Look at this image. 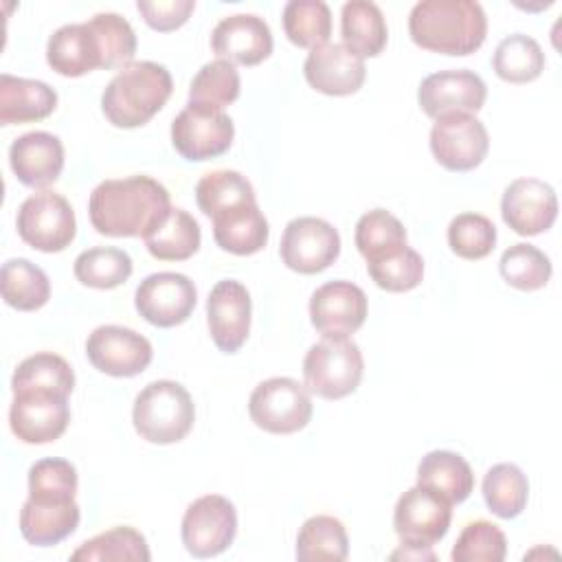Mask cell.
<instances>
[{
	"mask_svg": "<svg viewBox=\"0 0 562 562\" xmlns=\"http://www.w3.org/2000/svg\"><path fill=\"white\" fill-rule=\"evenodd\" d=\"M48 66L64 77H81L103 68V48L90 22L59 26L46 44Z\"/></svg>",
	"mask_w": 562,
	"mask_h": 562,
	"instance_id": "obj_23",
	"label": "cell"
},
{
	"mask_svg": "<svg viewBox=\"0 0 562 562\" xmlns=\"http://www.w3.org/2000/svg\"><path fill=\"white\" fill-rule=\"evenodd\" d=\"M169 211V191L149 176L103 180L88 200L90 222L105 237H145Z\"/></svg>",
	"mask_w": 562,
	"mask_h": 562,
	"instance_id": "obj_1",
	"label": "cell"
},
{
	"mask_svg": "<svg viewBox=\"0 0 562 562\" xmlns=\"http://www.w3.org/2000/svg\"><path fill=\"white\" fill-rule=\"evenodd\" d=\"M0 290L4 303L13 310L35 312L46 305L50 296V281L40 266L18 257L2 263Z\"/></svg>",
	"mask_w": 562,
	"mask_h": 562,
	"instance_id": "obj_30",
	"label": "cell"
},
{
	"mask_svg": "<svg viewBox=\"0 0 562 562\" xmlns=\"http://www.w3.org/2000/svg\"><path fill=\"white\" fill-rule=\"evenodd\" d=\"M151 558L147 540L134 527H114L108 529L86 542H81L70 560L75 562H125V560H140L147 562Z\"/></svg>",
	"mask_w": 562,
	"mask_h": 562,
	"instance_id": "obj_34",
	"label": "cell"
},
{
	"mask_svg": "<svg viewBox=\"0 0 562 562\" xmlns=\"http://www.w3.org/2000/svg\"><path fill=\"white\" fill-rule=\"evenodd\" d=\"M75 389V371L70 364L50 351H40L24 358L11 378V391H46L70 395Z\"/></svg>",
	"mask_w": 562,
	"mask_h": 562,
	"instance_id": "obj_31",
	"label": "cell"
},
{
	"mask_svg": "<svg viewBox=\"0 0 562 562\" xmlns=\"http://www.w3.org/2000/svg\"><path fill=\"white\" fill-rule=\"evenodd\" d=\"M303 75L307 83L329 97H347L362 88L367 68L364 59L345 44H323L310 50Z\"/></svg>",
	"mask_w": 562,
	"mask_h": 562,
	"instance_id": "obj_21",
	"label": "cell"
},
{
	"mask_svg": "<svg viewBox=\"0 0 562 562\" xmlns=\"http://www.w3.org/2000/svg\"><path fill=\"white\" fill-rule=\"evenodd\" d=\"M145 248L160 261H184L200 248V224L184 209H173L143 237Z\"/></svg>",
	"mask_w": 562,
	"mask_h": 562,
	"instance_id": "obj_28",
	"label": "cell"
},
{
	"mask_svg": "<svg viewBox=\"0 0 562 562\" xmlns=\"http://www.w3.org/2000/svg\"><path fill=\"white\" fill-rule=\"evenodd\" d=\"M79 518L81 512L75 501L26 498L20 509V533L29 544L53 547L75 533Z\"/></svg>",
	"mask_w": 562,
	"mask_h": 562,
	"instance_id": "obj_24",
	"label": "cell"
},
{
	"mask_svg": "<svg viewBox=\"0 0 562 562\" xmlns=\"http://www.w3.org/2000/svg\"><path fill=\"white\" fill-rule=\"evenodd\" d=\"M279 252L290 270L316 274L338 259L340 235L327 220L312 215L294 217L283 231Z\"/></svg>",
	"mask_w": 562,
	"mask_h": 562,
	"instance_id": "obj_11",
	"label": "cell"
},
{
	"mask_svg": "<svg viewBox=\"0 0 562 562\" xmlns=\"http://www.w3.org/2000/svg\"><path fill=\"white\" fill-rule=\"evenodd\" d=\"M138 13L154 31L169 33L180 29L195 9L193 0H138Z\"/></svg>",
	"mask_w": 562,
	"mask_h": 562,
	"instance_id": "obj_47",
	"label": "cell"
},
{
	"mask_svg": "<svg viewBox=\"0 0 562 562\" xmlns=\"http://www.w3.org/2000/svg\"><path fill=\"white\" fill-rule=\"evenodd\" d=\"M195 202L206 217H215L228 209L257 202V198L246 176L233 169H217L198 180Z\"/></svg>",
	"mask_w": 562,
	"mask_h": 562,
	"instance_id": "obj_32",
	"label": "cell"
},
{
	"mask_svg": "<svg viewBox=\"0 0 562 562\" xmlns=\"http://www.w3.org/2000/svg\"><path fill=\"white\" fill-rule=\"evenodd\" d=\"M18 235L24 244L42 252H61L77 235V220L70 202L55 191L29 195L15 217Z\"/></svg>",
	"mask_w": 562,
	"mask_h": 562,
	"instance_id": "obj_7",
	"label": "cell"
},
{
	"mask_svg": "<svg viewBox=\"0 0 562 562\" xmlns=\"http://www.w3.org/2000/svg\"><path fill=\"white\" fill-rule=\"evenodd\" d=\"M70 422L68 395L46 391L13 393L9 408L11 432L24 443H50L59 439Z\"/></svg>",
	"mask_w": 562,
	"mask_h": 562,
	"instance_id": "obj_13",
	"label": "cell"
},
{
	"mask_svg": "<svg viewBox=\"0 0 562 562\" xmlns=\"http://www.w3.org/2000/svg\"><path fill=\"white\" fill-rule=\"evenodd\" d=\"M492 66L503 81L527 83L538 79L544 70V53L533 37L514 33L498 42Z\"/></svg>",
	"mask_w": 562,
	"mask_h": 562,
	"instance_id": "obj_36",
	"label": "cell"
},
{
	"mask_svg": "<svg viewBox=\"0 0 562 562\" xmlns=\"http://www.w3.org/2000/svg\"><path fill=\"white\" fill-rule=\"evenodd\" d=\"M369 277L386 292H408L422 283L424 259L408 244L380 259L367 261Z\"/></svg>",
	"mask_w": 562,
	"mask_h": 562,
	"instance_id": "obj_42",
	"label": "cell"
},
{
	"mask_svg": "<svg viewBox=\"0 0 562 562\" xmlns=\"http://www.w3.org/2000/svg\"><path fill=\"white\" fill-rule=\"evenodd\" d=\"M353 239L358 252L367 261H373L406 246V228L393 213L373 209L358 220Z\"/></svg>",
	"mask_w": 562,
	"mask_h": 562,
	"instance_id": "obj_39",
	"label": "cell"
},
{
	"mask_svg": "<svg viewBox=\"0 0 562 562\" xmlns=\"http://www.w3.org/2000/svg\"><path fill=\"white\" fill-rule=\"evenodd\" d=\"M88 22L103 48V70L130 66L136 53V35L130 22L119 13H97Z\"/></svg>",
	"mask_w": 562,
	"mask_h": 562,
	"instance_id": "obj_46",
	"label": "cell"
},
{
	"mask_svg": "<svg viewBox=\"0 0 562 562\" xmlns=\"http://www.w3.org/2000/svg\"><path fill=\"white\" fill-rule=\"evenodd\" d=\"M57 108V92L37 79L0 75V123L20 125L42 121Z\"/></svg>",
	"mask_w": 562,
	"mask_h": 562,
	"instance_id": "obj_25",
	"label": "cell"
},
{
	"mask_svg": "<svg viewBox=\"0 0 562 562\" xmlns=\"http://www.w3.org/2000/svg\"><path fill=\"white\" fill-rule=\"evenodd\" d=\"M77 470L70 461L48 457L29 468V498L35 501H75Z\"/></svg>",
	"mask_w": 562,
	"mask_h": 562,
	"instance_id": "obj_45",
	"label": "cell"
},
{
	"mask_svg": "<svg viewBox=\"0 0 562 562\" xmlns=\"http://www.w3.org/2000/svg\"><path fill=\"white\" fill-rule=\"evenodd\" d=\"M86 356L94 369L114 378H132L143 373L151 358V342L121 325H101L86 340Z\"/></svg>",
	"mask_w": 562,
	"mask_h": 562,
	"instance_id": "obj_12",
	"label": "cell"
},
{
	"mask_svg": "<svg viewBox=\"0 0 562 562\" xmlns=\"http://www.w3.org/2000/svg\"><path fill=\"white\" fill-rule=\"evenodd\" d=\"M367 318V294L351 281H329L310 299V321L323 336H349Z\"/></svg>",
	"mask_w": 562,
	"mask_h": 562,
	"instance_id": "obj_19",
	"label": "cell"
},
{
	"mask_svg": "<svg viewBox=\"0 0 562 562\" xmlns=\"http://www.w3.org/2000/svg\"><path fill=\"white\" fill-rule=\"evenodd\" d=\"M237 533L235 505L220 494H204L195 498L180 525L184 549L195 558H213L226 551Z\"/></svg>",
	"mask_w": 562,
	"mask_h": 562,
	"instance_id": "obj_9",
	"label": "cell"
},
{
	"mask_svg": "<svg viewBox=\"0 0 562 562\" xmlns=\"http://www.w3.org/2000/svg\"><path fill=\"white\" fill-rule=\"evenodd\" d=\"M250 294L235 279L217 281L206 299V323L215 347L224 353H235L250 331Z\"/></svg>",
	"mask_w": 562,
	"mask_h": 562,
	"instance_id": "obj_18",
	"label": "cell"
},
{
	"mask_svg": "<svg viewBox=\"0 0 562 562\" xmlns=\"http://www.w3.org/2000/svg\"><path fill=\"white\" fill-rule=\"evenodd\" d=\"M340 35L342 44L364 59L375 57L384 50L389 29L375 2L351 0L345 2L340 11Z\"/></svg>",
	"mask_w": 562,
	"mask_h": 562,
	"instance_id": "obj_29",
	"label": "cell"
},
{
	"mask_svg": "<svg viewBox=\"0 0 562 562\" xmlns=\"http://www.w3.org/2000/svg\"><path fill=\"white\" fill-rule=\"evenodd\" d=\"M417 485L439 494L450 505L463 503L474 490V472L470 463L450 450H432L417 465Z\"/></svg>",
	"mask_w": 562,
	"mask_h": 562,
	"instance_id": "obj_27",
	"label": "cell"
},
{
	"mask_svg": "<svg viewBox=\"0 0 562 562\" xmlns=\"http://www.w3.org/2000/svg\"><path fill=\"white\" fill-rule=\"evenodd\" d=\"M312 411L310 391L292 378H268L252 389L248 400V415L255 426L272 435L303 430Z\"/></svg>",
	"mask_w": 562,
	"mask_h": 562,
	"instance_id": "obj_6",
	"label": "cell"
},
{
	"mask_svg": "<svg viewBox=\"0 0 562 562\" xmlns=\"http://www.w3.org/2000/svg\"><path fill=\"white\" fill-rule=\"evenodd\" d=\"M496 226L481 213H459L448 224V246L461 259H483L494 250Z\"/></svg>",
	"mask_w": 562,
	"mask_h": 562,
	"instance_id": "obj_43",
	"label": "cell"
},
{
	"mask_svg": "<svg viewBox=\"0 0 562 562\" xmlns=\"http://www.w3.org/2000/svg\"><path fill=\"white\" fill-rule=\"evenodd\" d=\"M362 373V351L349 336H323L303 358L305 389L325 400L351 395Z\"/></svg>",
	"mask_w": 562,
	"mask_h": 562,
	"instance_id": "obj_5",
	"label": "cell"
},
{
	"mask_svg": "<svg viewBox=\"0 0 562 562\" xmlns=\"http://www.w3.org/2000/svg\"><path fill=\"white\" fill-rule=\"evenodd\" d=\"M487 149V130L474 114L452 112L435 119L430 130V151L448 171H472L483 162Z\"/></svg>",
	"mask_w": 562,
	"mask_h": 562,
	"instance_id": "obj_10",
	"label": "cell"
},
{
	"mask_svg": "<svg viewBox=\"0 0 562 562\" xmlns=\"http://www.w3.org/2000/svg\"><path fill=\"white\" fill-rule=\"evenodd\" d=\"M389 558H391V560H435V553H432L430 547H426V544H408V542H402L400 549H395Z\"/></svg>",
	"mask_w": 562,
	"mask_h": 562,
	"instance_id": "obj_48",
	"label": "cell"
},
{
	"mask_svg": "<svg viewBox=\"0 0 562 562\" xmlns=\"http://www.w3.org/2000/svg\"><path fill=\"white\" fill-rule=\"evenodd\" d=\"M132 422L145 441L158 446L176 443L193 428L195 406L180 382L156 380L136 395Z\"/></svg>",
	"mask_w": 562,
	"mask_h": 562,
	"instance_id": "obj_4",
	"label": "cell"
},
{
	"mask_svg": "<svg viewBox=\"0 0 562 562\" xmlns=\"http://www.w3.org/2000/svg\"><path fill=\"white\" fill-rule=\"evenodd\" d=\"M452 505L439 494L415 485L406 490L393 512V527L402 542L432 547L439 542L450 527Z\"/></svg>",
	"mask_w": 562,
	"mask_h": 562,
	"instance_id": "obj_15",
	"label": "cell"
},
{
	"mask_svg": "<svg viewBox=\"0 0 562 562\" xmlns=\"http://www.w3.org/2000/svg\"><path fill=\"white\" fill-rule=\"evenodd\" d=\"M9 165L22 184L48 187L61 176L64 145L50 132H26L11 143Z\"/></svg>",
	"mask_w": 562,
	"mask_h": 562,
	"instance_id": "obj_22",
	"label": "cell"
},
{
	"mask_svg": "<svg viewBox=\"0 0 562 562\" xmlns=\"http://www.w3.org/2000/svg\"><path fill=\"white\" fill-rule=\"evenodd\" d=\"M239 88L241 81L235 64L226 59H213L195 72L189 88V103L224 110L239 97Z\"/></svg>",
	"mask_w": 562,
	"mask_h": 562,
	"instance_id": "obj_40",
	"label": "cell"
},
{
	"mask_svg": "<svg viewBox=\"0 0 562 562\" xmlns=\"http://www.w3.org/2000/svg\"><path fill=\"white\" fill-rule=\"evenodd\" d=\"M233 119L217 108L187 103V108L171 123V143L176 151L191 160L202 162L217 158L233 145Z\"/></svg>",
	"mask_w": 562,
	"mask_h": 562,
	"instance_id": "obj_8",
	"label": "cell"
},
{
	"mask_svg": "<svg viewBox=\"0 0 562 562\" xmlns=\"http://www.w3.org/2000/svg\"><path fill=\"white\" fill-rule=\"evenodd\" d=\"M503 222L522 237L549 231L558 217V195L553 187L538 178H516L501 200Z\"/></svg>",
	"mask_w": 562,
	"mask_h": 562,
	"instance_id": "obj_16",
	"label": "cell"
},
{
	"mask_svg": "<svg viewBox=\"0 0 562 562\" xmlns=\"http://www.w3.org/2000/svg\"><path fill=\"white\" fill-rule=\"evenodd\" d=\"M198 301L193 281L180 272H154L145 277L134 294L138 314L156 327L184 323Z\"/></svg>",
	"mask_w": 562,
	"mask_h": 562,
	"instance_id": "obj_14",
	"label": "cell"
},
{
	"mask_svg": "<svg viewBox=\"0 0 562 562\" xmlns=\"http://www.w3.org/2000/svg\"><path fill=\"white\" fill-rule=\"evenodd\" d=\"M487 86L485 81L465 68L439 70L422 79L417 90V101L424 114L439 119L452 112H479L485 103Z\"/></svg>",
	"mask_w": 562,
	"mask_h": 562,
	"instance_id": "obj_17",
	"label": "cell"
},
{
	"mask_svg": "<svg viewBox=\"0 0 562 562\" xmlns=\"http://www.w3.org/2000/svg\"><path fill=\"white\" fill-rule=\"evenodd\" d=\"M283 31L294 46H323L331 35V11L323 0H290L283 7Z\"/></svg>",
	"mask_w": 562,
	"mask_h": 562,
	"instance_id": "obj_37",
	"label": "cell"
},
{
	"mask_svg": "<svg viewBox=\"0 0 562 562\" xmlns=\"http://www.w3.org/2000/svg\"><path fill=\"white\" fill-rule=\"evenodd\" d=\"M211 220L215 244L226 252L246 257L259 252L268 244V220L259 211L257 202L228 209Z\"/></svg>",
	"mask_w": 562,
	"mask_h": 562,
	"instance_id": "obj_26",
	"label": "cell"
},
{
	"mask_svg": "<svg viewBox=\"0 0 562 562\" xmlns=\"http://www.w3.org/2000/svg\"><path fill=\"white\" fill-rule=\"evenodd\" d=\"M408 33L424 50L463 57L485 42L487 18L474 0H424L411 9Z\"/></svg>",
	"mask_w": 562,
	"mask_h": 562,
	"instance_id": "obj_2",
	"label": "cell"
},
{
	"mask_svg": "<svg viewBox=\"0 0 562 562\" xmlns=\"http://www.w3.org/2000/svg\"><path fill=\"white\" fill-rule=\"evenodd\" d=\"M173 79L162 64L132 61L121 68L101 94V110L114 127L132 130L151 121L169 101Z\"/></svg>",
	"mask_w": 562,
	"mask_h": 562,
	"instance_id": "obj_3",
	"label": "cell"
},
{
	"mask_svg": "<svg viewBox=\"0 0 562 562\" xmlns=\"http://www.w3.org/2000/svg\"><path fill=\"white\" fill-rule=\"evenodd\" d=\"M75 277L81 285L97 290H112L125 283L132 274V257L112 246H97L83 250L75 259Z\"/></svg>",
	"mask_w": 562,
	"mask_h": 562,
	"instance_id": "obj_38",
	"label": "cell"
},
{
	"mask_svg": "<svg viewBox=\"0 0 562 562\" xmlns=\"http://www.w3.org/2000/svg\"><path fill=\"white\" fill-rule=\"evenodd\" d=\"M349 555V538L345 525L327 514L312 516L303 522L296 536L299 560H329L340 562Z\"/></svg>",
	"mask_w": 562,
	"mask_h": 562,
	"instance_id": "obj_35",
	"label": "cell"
},
{
	"mask_svg": "<svg viewBox=\"0 0 562 562\" xmlns=\"http://www.w3.org/2000/svg\"><path fill=\"white\" fill-rule=\"evenodd\" d=\"M505 555L507 538L490 520L468 522L450 551L454 562H503Z\"/></svg>",
	"mask_w": 562,
	"mask_h": 562,
	"instance_id": "obj_44",
	"label": "cell"
},
{
	"mask_svg": "<svg viewBox=\"0 0 562 562\" xmlns=\"http://www.w3.org/2000/svg\"><path fill=\"white\" fill-rule=\"evenodd\" d=\"M211 46L217 59L241 66H257L272 53V31L259 15L235 13L222 18L215 24L211 33Z\"/></svg>",
	"mask_w": 562,
	"mask_h": 562,
	"instance_id": "obj_20",
	"label": "cell"
},
{
	"mask_svg": "<svg viewBox=\"0 0 562 562\" xmlns=\"http://www.w3.org/2000/svg\"><path fill=\"white\" fill-rule=\"evenodd\" d=\"M529 496V481L514 463H496L483 476V498L492 514L498 518H516Z\"/></svg>",
	"mask_w": 562,
	"mask_h": 562,
	"instance_id": "obj_33",
	"label": "cell"
},
{
	"mask_svg": "<svg viewBox=\"0 0 562 562\" xmlns=\"http://www.w3.org/2000/svg\"><path fill=\"white\" fill-rule=\"evenodd\" d=\"M501 277L516 290H540L551 279V259L531 244L509 246L498 261Z\"/></svg>",
	"mask_w": 562,
	"mask_h": 562,
	"instance_id": "obj_41",
	"label": "cell"
}]
</instances>
